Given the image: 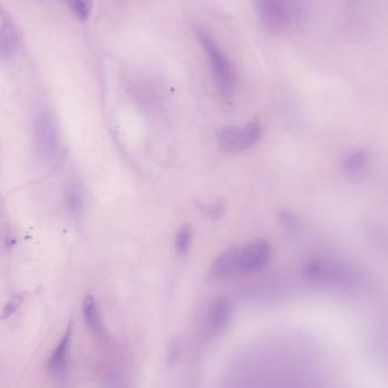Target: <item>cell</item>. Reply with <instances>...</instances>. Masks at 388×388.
Wrapping results in <instances>:
<instances>
[{
  "mask_svg": "<svg viewBox=\"0 0 388 388\" xmlns=\"http://www.w3.org/2000/svg\"><path fill=\"white\" fill-rule=\"evenodd\" d=\"M83 315L85 325L88 327L89 332L92 333V335L103 344L108 343L111 336H110L108 329L106 328V326L103 321L97 302L92 295L85 297V300H83Z\"/></svg>",
  "mask_w": 388,
  "mask_h": 388,
  "instance_id": "cell-7",
  "label": "cell"
},
{
  "mask_svg": "<svg viewBox=\"0 0 388 388\" xmlns=\"http://www.w3.org/2000/svg\"><path fill=\"white\" fill-rule=\"evenodd\" d=\"M35 148L39 156L47 161H54L60 154V134L56 121L51 114L42 113L35 119Z\"/></svg>",
  "mask_w": 388,
  "mask_h": 388,
  "instance_id": "cell-4",
  "label": "cell"
},
{
  "mask_svg": "<svg viewBox=\"0 0 388 388\" xmlns=\"http://www.w3.org/2000/svg\"><path fill=\"white\" fill-rule=\"evenodd\" d=\"M65 204L69 213L74 217L81 216L85 206V193L81 185L71 183L65 191Z\"/></svg>",
  "mask_w": 388,
  "mask_h": 388,
  "instance_id": "cell-12",
  "label": "cell"
},
{
  "mask_svg": "<svg viewBox=\"0 0 388 388\" xmlns=\"http://www.w3.org/2000/svg\"><path fill=\"white\" fill-rule=\"evenodd\" d=\"M203 211H204L208 217L213 218V220H218V218H220V217L223 215L224 211H226V207H224L223 204H214L204 208Z\"/></svg>",
  "mask_w": 388,
  "mask_h": 388,
  "instance_id": "cell-18",
  "label": "cell"
},
{
  "mask_svg": "<svg viewBox=\"0 0 388 388\" xmlns=\"http://www.w3.org/2000/svg\"><path fill=\"white\" fill-rule=\"evenodd\" d=\"M260 19L269 32L282 33L296 19V0H255Z\"/></svg>",
  "mask_w": 388,
  "mask_h": 388,
  "instance_id": "cell-2",
  "label": "cell"
},
{
  "mask_svg": "<svg viewBox=\"0 0 388 388\" xmlns=\"http://www.w3.org/2000/svg\"><path fill=\"white\" fill-rule=\"evenodd\" d=\"M196 37L208 56L212 76L222 97L230 98L237 88L234 65L211 33L204 28H196Z\"/></svg>",
  "mask_w": 388,
  "mask_h": 388,
  "instance_id": "cell-1",
  "label": "cell"
},
{
  "mask_svg": "<svg viewBox=\"0 0 388 388\" xmlns=\"http://www.w3.org/2000/svg\"><path fill=\"white\" fill-rule=\"evenodd\" d=\"M17 46V33L10 16L0 6V55L10 56Z\"/></svg>",
  "mask_w": 388,
  "mask_h": 388,
  "instance_id": "cell-10",
  "label": "cell"
},
{
  "mask_svg": "<svg viewBox=\"0 0 388 388\" xmlns=\"http://www.w3.org/2000/svg\"><path fill=\"white\" fill-rule=\"evenodd\" d=\"M347 267L337 261L314 258L305 263L304 275L313 282L326 284H347L352 281V274Z\"/></svg>",
  "mask_w": 388,
  "mask_h": 388,
  "instance_id": "cell-5",
  "label": "cell"
},
{
  "mask_svg": "<svg viewBox=\"0 0 388 388\" xmlns=\"http://www.w3.org/2000/svg\"><path fill=\"white\" fill-rule=\"evenodd\" d=\"M105 388H124V378L119 370H112L104 379Z\"/></svg>",
  "mask_w": 388,
  "mask_h": 388,
  "instance_id": "cell-17",
  "label": "cell"
},
{
  "mask_svg": "<svg viewBox=\"0 0 388 388\" xmlns=\"http://www.w3.org/2000/svg\"><path fill=\"white\" fill-rule=\"evenodd\" d=\"M211 275L214 279H228L239 272L238 249H230L215 258L211 266Z\"/></svg>",
  "mask_w": 388,
  "mask_h": 388,
  "instance_id": "cell-9",
  "label": "cell"
},
{
  "mask_svg": "<svg viewBox=\"0 0 388 388\" xmlns=\"http://www.w3.org/2000/svg\"><path fill=\"white\" fill-rule=\"evenodd\" d=\"M231 318V306L227 300L219 299L212 303L208 319L213 328L221 330L229 324Z\"/></svg>",
  "mask_w": 388,
  "mask_h": 388,
  "instance_id": "cell-11",
  "label": "cell"
},
{
  "mask_svg": "<svg viewBox=\"0 0 388 388\" xmlns=\"http://www.w3.org/2000/svg\"><path fill=\"white\" fill-rule=\"evenodd\" d=\"M23 301H24V294H22V293L14 294L5 304L3 311H1V319H7L10 316H13L17 309L22 306Z\"/></svg>",
  "mask_w": 388,
  "mask_h": 388,
  "instance_id": "cell-16",
  "label": "cell"
},
{
  "mask_svg": "<svg viewBox=\"0 0 388 388\" xmlns=\"http://www.w3.org/2000/svg\"><path fill=\"white\" fill-rule=\"evenodd\" d=\"M72 8L80 21H87L92 14V0H72Z\"/></svg>",
  "mask_w": 388,
  "mask_h": 388,
  "instance_id": "cell-15",
  "label": "cell"
},
{
  "mask_svg": "<svg viewBox=\"0 0 388 388\" xmlns=\"http://www.w3.org/2000/svg\"><path fill=\"white\" fill-rule=\"evenodd\" d=\"M73 340V324L69 323L65 329L63 336L60 338L58 344L54 351L51 352V357L48 359L47 368L49 373L53 375H63L69 364V351L72 345Z\"/></svg>",
  "mask_w": 388,
  "mask_h": 388,
  "instance_id": "cell-8",
  "label": "cell"
},
{
  "mask_svg": "<svg viewBox=\"0 0 388 388\" xmlns=\"http://www.w3.org/2000/svg\"><path fill=\"white\" fill-rule=\"evenodd\" d=\"M192 238H193V235L188 226H183L178 231L176 240H174V247H176L178 254L181 256L188 254L190 245H192Z\"/></svg>",
  "mask_w": 388,
  "mask_h": 388,
  "instance_id": "cell-14",
  "label": "cell"
},
{
  "mask_svg": "<svg viewBox=\"0 0 388 388\" xmlns=\"http://www.w3.org/2000/svg\"><path fill=\"white\" fill-rule=\"evenodd\" d=\"M368 164V155L364 150H357L345 157L343 168L351 175H355L362 172Z\"/></svg>",
  "mask_w": 388,
  "mask_h": 388,
  "instance_id": "cell-13",
  "label": "cell"
},
{
  "mask_svg": "<svg viewBox=\"0 0 388 388\" xmlns=\"http://www.w3.org/2000/svg\"><path fill=\"white\" fill-rule=\"evenodd\" d=\"M271 258V247L265 240H258L238 249L239 272H253L264 268Z\"/></svg>",
  "mask_w": 388,
  "mask_h": 388,
  "instance_id": "cell-6",
  "label": "cell"
},
{
  "mask_svg": "<svg viewBox=\"0 0 388 388\" xmlns=\"http://www.w3.org/2000/svg\"><path fill=\"white\" fill-rule=\"evenodd\" d=\"M262 133L259 122L251 121L244 126H224L218 134V141L222 150L237 154L255 146Z\"/></svg>",
  "mask_w": 388,
  "mask_h": 388,
  "instance_id": "cell-3",
  "label": "cell"
}]
</instances>
